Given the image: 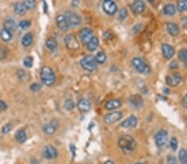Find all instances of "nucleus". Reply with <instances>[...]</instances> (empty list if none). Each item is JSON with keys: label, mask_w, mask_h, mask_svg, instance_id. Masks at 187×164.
<instances>
[{"label": "nucleus", "mask_w": 187, "mask_h": 164, "mask_svg": "<svg viewBox=\"0 0 187 164\" xmlns=\"http://www.w3.org/2000/svg\"><path fill=\"white\" fill-rule=\"evenodd\" d=\"M15 138L19 143H24L26 139H27V135L25 133L24 129H19L15 133Z\"/></svg>", "instance_id": "27"}, {"label": "nucleus", "mask_w": 187, "mask_h": 164, "mask_svg": "<svg viewBox=\"0 0 187 164\" xmlns=\"http://www.w3.org/2000/svg\"><path fill=\"white\" fill-rule=\"evenodd\" d=\"M95 58H96L97 64H103L106 61V60H107V56H106V54L103 51H99L96 54V56H95Z\"/></svg>", "instance_id": "30"}, {"label": "nucleus", "mask_w": 187, "mask_h": 164, "mask_svg": "<svg viewBox=\"0 0 187 164\" xmlns=\"http://www.w3.org/2000/svg\"><path fill=\"white\" fill-rule=\"evenodd\" d=\"M170 144H171V148L173 150V151H176L177 149V147H178V141L176 138H172L171 139V142H170Z\"/></svg>", "instance_id": "40"}, {"label": "nucleus", "mask_w": 187, "mask_h": 164, "mask_svg": "<svg viewBox=\"0 0 187 164\" xmlns=\"http://www.w3.org/2000/svg\"><path fill=\"white\" fill-rule=\"evenodd\" d=\"M64 107L67 110H72L75 107L74 102L71 100V99H67L64 102Z\"/></svg>", "instance_id": "33"}, {"label": "nucleus", "mask_w": 187, "mask_h": 164, "mask_svg": "<svg viewBox=\"0 0 187 164\" xmlns=\"http://www.w3.org/2000/svg\"><path fill=\"white\" fill-rule=\"evenodd\" d=\"M145 3L140 0H136L131 4V10L135 14H140L145 10Z\"/></svg>", "instance_id": "18"}, {"label": "nucleus", "mask_w": 187, "mask_h": 164, "mask_svg": "<svg viewBox=\"0 0 187 164\" xmlns=\"http://www.w3.org/2000/svg\"><path fill=\"white\" fill-rule=\"evenodd\" d=\"M129 103L134 109H140L143 105L144 101L140 95H133L129 99Z\"/></svg>", "instance_id": "12"}, {"label": "nucleus", "mask_w": 187, "mask_h": 164, "mask_svg": "<svg viewBox=\"0 0 187 164\" xmlns=\"http://www.w3.org/2000/svg\"><path fill=\"white\" fill-rule=\"evenodd\" d=\"M32 63H33V59H32V56H27L24 59L23 65L24 66H26L28 68H31L32 66Z\"/></svg>", "instance_id": "36"}, {"label": "nucleus", "mask_w": 187, "mask_h": 164, "mask_svg": "<svg viewBox=\"0 0 187 164\" xmlns=\"http://www.w3.org/2000/svg\"><path fill=\"white\" fill-rule=\"evenodd\" d=\"M41 89V85L37 83H33L32 85H31V90L32 91H37Z\"/></svg>", "instance_id": "42"}, {"label": "nucleus", "mask_w": 187, "mask_h": 164, "mask_svg": "<svg viewBox=\"0 0 187 164\" xmlns=\"http://www.w3.org/2000/svg\"><path fill=\"white\" fill-rule=\"evenodd\" d=\"M161 50H162L164 57L166 59H171L175 55V48L166 43L161 46Z\"/></svg>", "instance_id": "17"}, {"label": "nucleus", "mask_w": 187, "mask_h": 164, "mask_svg": "<svg viewBox=\"0 0 187 164\" xmlns=\"http://www.w3.org/2000/svg\"><path fill=\"white\" fill-rule=\"evenodd\" d=\"M87 49L90 51H96L97 49L99 46V40L97 37H93L91 38L90 41L88 42V43L87 44Z\"/></svg>", "instance_id": "24"}, {"label": "nucleus", "mask_w": 187, "mask_h": 164, "mask_svg": "<svg viewBox=\"0 0 187 164\" xmlns=\"http://www.w3.org/2000/svg\"><path fill=\"white\" fill-rule=\"evenodd\" d=\"M166 81L171 86H177L181 81V76L179 73H174L166 77Z\"/></svg>", "instance_id": "13"}, {"label": "nucleus", "mask_w": 187, "mask_h": 164, "mask_svg": "<svg viewBox=\"0 0 187 164\" xmlns=\"http://www.w3.org/2000/svg\"><path fill=\"white\" fill-rule=\"evenodd\" d=\"M179 59L181 61H185L187 60V50L186 49H181L178 53Z\"/></svg>", "instance_id": "34"}, {"label": "nucleus", "mask_w": 187, "mask_h": 164, "mask_svg": "<svg viewBox=\"0 0 187 164\" xmlns=\"http://www.w3.org/2000/svg\"><path fill=\"white\" fill-rule=\"evenodd\" d=\"M118 146L125 154H131L136 149V143L135 139L129 135H125L119 138Z\"/></svg>", "instance_id": "1"}, {"label": "nucleus", "mask_w": 187, "mask_h": 164, "mask_svg": "<svg viewBox=\"0 0 187 164\" xmlns=\"http://www.w3.org/2000/svg\"><path fill=\"white\" fill-rule=\"evenodd\" d=\"M135 164H142V163H141V162H137V163H135Z\"/></svg>", "instance_id": "49"}, {"label": "nucleus", "mask_w": 187, "mask_h": 164, "mask_svg": "<svg viewBox=\"0 0 187 164\" xmlns=\"http://www.w3.org/2000/svg\"><path fill=\"white\" fill-rule=\"evenodd\" d=\"M40 76L43 84L47 86H51L55 83V80H56L55 74H54L53 71L48 66H44L42 68Z\"/></svg>", "instance_id": "2"}, {"label": "nucleus", "mask_w": 187, "mask_h": 164, "mask_svg": "<svg viewBox=\"0 0 187 164\" xmlns=\"http://www.w3.org/2000/svg\"><path fill=\"white\" fill-rule=\"evenodd\" d=\"M121 105V101L119 99H114V100H110L107 101L105 105V107L108 110H113L119 108Z\"/></svg>", "instance_id": "20"}, {"label": "nucleus", "mask_w": 187, "mask_h": 164, "mask_svg": "<svg viewBox=\"0 0 187 164\" xmlns=\"http://www.w3.org/2000/svg\"><path fill=\"white\" fill-rule=\"evenodd\" d=\"M30 26H31V21L29 20H23L19 23V27L23 30L27 29Z\"/></svg>", "instance_id": "35"}, {"label": "nucleus", "mask_w": 187, "mask_h": 164, "mask_svg": "<svg viewBox=\"0 0 187 164\" xmlns=\"http://www.w3.org/2000/svg\"><path fill=\"white\" fill-rule=\"evenodd\" d=\"M14 12H15L18 15H20V16L24 15L25 13H27V10H28L23 2V3L19 2V3H15L14 6Z\"/></svg>", "instance_id": "21"}, {"label": "nucleus", "mask_w": 187, "mask_h": 164, "mask_svg": "<svg viewBox=\"0 0 187 164\" xmlns=\"http://www.w3.org/2000/svg\"><path fill=\"white\" fill-rule=\"evenodd\" d=\"M80 64L83 69L87 72H93L97 67V62L96 61V58H95V56H91V55L84 56L81 60Z\"/></svg>", "instance_id": "3"}, {"label": "nucleus", "mask_w": 187, "mask_h": 164, "mask_svg": "<svg viewBox=\"0 0 187 164\" xmlns=\"http://www.w3.org/2000/svg\"><path fill=\"white\" fill-rule=\"evenodd\" d=\"M46 46H47V47L49 49L52 51H54L57 50V43L54 39L53 38H49L46 41Z\"/></svg>", "instance_id": "29"}, {"label": "nucleus", "mask_w": 187, "mask_h": 164, "mask_svg": "<svg viewBox=\"0 0 187 164\" xmlns=\"http://www.w3.org/2000/svg\"><path fill=\"white\" fill-rule=\"evenodd\" d=\"M0 37L1 39L4 41V42H9L12 37H13V35H12V32H8V30L6 29H2L1 32H0Z\"/></svg>", "instance_id": "28"}, {"label": "nucleus", "mask_w": 187, "mask_h": 164, "mask_svg": "<svg viewBox=\"0 0 187 164\" xmlns=\"http://www.w3.org/2000/svg\"><path fill=\"white\" fill-rule=\"evenodd\" d=\"M32 41H33V36L31 32H28L27 34L24 35L22 38V44L25 47H28L32 44Z\"/></svg>", "instance_id": "25"}, {"label": "nucleus", "mask_w": 187, "mask_h": 164, "mask_svg": "<svg viewBox=\"0 0 187 164\" xmlns=\"http://www.w3.org/2000/svg\"><path fill=\"white\" fill-rule=\"evenodd\" d=\"M11 129H12V127H11L10 124H7V125H4L3 127V129H2V132H3V133H8L11 131Z\"/></svg>", "instance_id": "41"}, {"label": "nucleus", "mask_w": 187, "mask_h": 164, "mask_svg": "<svg viewBox=\"0 0 187 164\" xmlns=\"http://www.w3.org/2000/svg\"><path fill=\"white\" fill-rule=\"evenodd\" d=\"M78 108L83 113L88 112L91 109V103L86 99H81L78 102Z\"/></svg>", "instance_id": "19"}, {"label": "nucleus", "mask_w": 187, "mask_h": 164, "mask_svg": "<svg viewBox=\"0 0 187 164\" xmlns=\"http://www.w3.org/2000/svg\"><path fill=\"white\" fill-rule=\"evenodd\" d=\"M155 143L158 148H163L165 147L168 140V133L166 130H160L155 136Z\"/></svg>", "instance_id": "6"}, {"label": "nucleus", "mask_w": 187, "mask_h": 164, "mask_svg": "<svg viewBox=\"0 0 187 164\" xmlns=\"http://www.w3.org/2000/svg\"><path fill=\"white\" fill-rule=\"evenodd\" d=\"M121 118H122V113L121 112H112V113H109V114H107L105 115L104 121L106 124L111 125V124H113V123H116L118 120H120Z\"/></svg>", "instance_id": "10"}, {"label": "nucleus", "mask_w": 187, "mask_h": 164, "mask_svg": "<svg viewBox=\"0 0 187 164\" xmlns=\"http://www.w3.org/2000/svg\"><path fill=\"white\" fill-rule=\"evenodd\" d=\"M3 27H4V29L8 30V32H15L17 28H18V25H17L16 21L13 18H6L4 23H3Z\"/></svg>", "instance_id": "16"}, {"label": "nucleus", "mask_w": 187, "mask_h": 164, "mask_svg": "<svg viewBox=\"0 0 187 164\" xmlns=\"http://www.w3.org/2000/svg\"><path fill=\"white\" fill-rule=\"evenodd\" d=\"M183 105H184V106L185 108H187V95H185L184 97V99H183Z\"/></svg>", "instance_id": "46"}, {"label": "nucleus", "mask_w": 187, "mask_h": 164, "mask_svg": "<svg viewBox=\"0 0 187 164\" xmlns=\"http://www.w3.org/2000/svg\"><path fill=\"white\" fill-rule=\"evenodd\" d=\"M184 65H185V66H186L187 67V60L185 61H184Z\"/></svg>", "instance_id": "48"}, {"label": "nucleus", "mask_w": 187, "mask_h": 164, "mask_svg": "<svg viewBox=\"0 0 187 164\" xmlns=\"http://www.w3.org/2000/svg\"><path fill=\"white\" fill-rule=\"evenodd\" d=\"M167 162H168L169 164H176V158L173 156H168V158H167Z\"/></svg>", "instance_id": "44"}, {"label": "nucleus", "mask_w": 187, "mask_h": 164, "mask_svg": "<svg viewBox=\"0 0 187 164\" xmlns=\"http://www.w3.org/2000/svg\"><path fill=\"white\" fill-rule=\"evenodd\" d=\"M131 63H132L134 68L136 70V72H138L139 73L148 74L151 71L149 66H147V64L145 63V61L141 58H138V57L133 58L131 61Z\"/></svg>", "instance_id": "4"}, {"label": "nucleus", "mask_w": 187, "mask_h": 164, "mask_svg": "<svg viewBox=\"0 0 187 164\" xmlns=\"http://www.w3.org/2000/svg\"><path fill=\"white\" fill-rule=\"evenodd\" d=\"M170 67H171V69H176L177 67H178V64H177L176 61H172L170 65Z\"/></svg>", "instance_id": "45"}, {"label": "nucleus", "mask_w": 187, "mask_h": 164, "mask_svg": "<svg viewBox=\"0 0 187 164\" xmlns=\"http://www.w3.org/2000/svg\"><path fill=\"white\" fill-rule=\"evenodd\" d=\"M43 157L47 159H53L57 157V150L54 148L53 146L48 145L43 148Z\"/></svg>", "instance_id": "11"}, {"label": "nucleus", "mask_w": 187, "mask_h": 164, "mask_svg": "<svg viewBox=\"0 0 187 164\" xmlns=\"http://www.w3.org/2000/svg\"><path fill=\"white\" fill-rule=\"evenodd\" d=\"M126 17H127V10H126L125 8H121V9L120 10V13H119V18H119V20H120V21H124Z\"/></svg>", "instance_id": "39"}, {"label": "nucleus", "mask_w": 187, "mask_h": 164, "mask_svg": "<svg viewBox=\"0 0 187 164\" xmlns=\"http://www.w3.org/2000/svg\"><path fill=\"white\" fill-rule=\"evenodd\" d=\"M23 3L28 10V9H33L36 7V2L33 1V0H27V1H24Z\"/></svg>", "instance_id": "37"}, {"label": "nucleus", "mask_w": 187, "mask_h": 164, "mask_svg": "<svg viewBox=\"0 0 187 164\" xmlns=\"http://www.w3.org/2000/svg\"><path fill=\"white\" fill-rule=\"evenodd\" d=\"M65 44L70 50H77L79 47V42L73 34L67 35L65 37Z\"/></svg>", "instance_id": "8"}, {"label": "nucleus", "mask_w": 187, "mask_h": 164, "mask_svg": "<svg viewBox=\"0 0 187 164\" xmlns=\"http://www.w3.org/2000/svg\"><path fill=\"white\" fill-rule=\"evenodd\" d=\"M104 164H115V163H114V162H113L112 161H107V162H106Z\"/></svg>", "instance_id": "47"}, {"label": "nucleus", "mask_w": 187, "mask_h": 164, "mask_svg": "<svg viewBox=\"0 0 187 164\" xmlns=\"http://www.w3.org/2000/svg\"><path fill=\"white\" fill-rule=\"evenodd\" d=\"M102 8L108 15H114L117 12V6L112 0H106L102 3Z\"/></svg>", "instance_id": "7"}, {"label": "nucleus", "mask_w": 187, "mask_h": 164, "mask_svg": "<svg viewBox=\"0 0 187 164\" xmlns=\"http://www.w3.org/2000/svg\"><path fill=\"white\" fill-rule=\"evenodd\" d=\"M136 125H137V119L134 115H131L128 117L126 120L121 122V126L124 129H132V128L136 127Z\"/></svg>", "instance_id": "15"}, {"label": "nucleus", "mask_w": 187, "mask_h": 164, "mask_svg": "<svg viewBox=\"0 0 187 164\" xmlns=\"http://www.w3.org/2000/svg\"><path fill=\"white\" fill-rule=\"evenodd\" d=\"M8 108V105H7V104L3 100H0V112L4 111L6 110Z\"/></svg>", "instance_id": "43"}, {"label": "nucleus", "mask_w": 187, "mask_h": 164, "mask_svg": "<svg viewBox=\"0 0 187 164\" xmlns=\"http://www.w3.org/2000/svg\"><path fill=\"white\" fill-rule=\"evenodd\" d=\"M57 129V125H54L53 123H50L48 125H43V130L44 133L48 135H52L54 133L56 132Z\"/></svg>", "instance_id": "23"}, {"label": "nucleus", "mask_w": 187, "mask_h": 164, "mask_svg": "<svg viewBox=\"0 0 187 164\" xmlns=\"http://www.w3.org/2000/svg\"><path fill=\"white\" fill-rule=\"evenodd\" d=\"M177 9L180 12H184L187 10V0H181L177 3Z\"/></svg>", "instance_id": "32"}, {"label": "nucleus", "mask_w": 187, "mask_h": 164, "mask_svg": "<svg viewBox=\"0 0 187 164\" xmlns=\"http://www.w3.org/2000/svg\"><path fill=\"white\" fill-rule=\"evenodd\" d=\"M79 37L83 43H88L90 40L93 37V31L89 27H83L79 32Z\"/></svg>", "instance_id": "9"}, {"label": "nucleus", "mask_w": 187, "mask_h": 164, "mask_svg": "<svg viewBox=\"0 0 187 164\" xmlns=\"http://www.w3.org/2000/svg\"><path fill=\"white\" fill-rule=\"evenodd\" d=\"M176 13V7L172 4V3H168L164 7V13L168 15V16H173Z\"/></svg>", "instance_id": "26"}, {"label": "nucleus", "mask_w": 187, "mask_h": 164, "mask_svg": "<svg viewBox=\"0 0 187 164\" xmlns=\"http://www.w3.org/2000/svg\"><path fill=\"white\" fill-rule=\"evenodd\" d=\"M8 56V50L5 47H0V61L5 59Z\"/></svg>", "instance_id": "38"}, {"label": "nucleus", "mask_w": 187, "mask_h": 164, "mask_svg": "<svg viewBox=\"0 0 187 164\" xmlns=\"http://www.w3.org/2000/svg\"><path fill=\"white\" fill-rule=\"evenodd\" d=\"M56 23L57 27L62 31H63V32H67L68 28H69V25L67 23L64 15H58L57 17Z\"/></svg>", "instance_id": "14"}, {"label": "nucleus", "mask_w": 187, "mask_h": 164, "mask_svg": "<svg viewBox=\"0 0 187 164\" xmlns=\"http://www.w3.org/2000/svg\"><path fill=\"white\" fill-rule=\"evenodd\" d=\"M65 18L67 20L68 25L71 27H73L80 25L81 22H82L80 16L76 13H73V12H71V11L66 12V13H65Z\"/></svg>", "instance_id": "5"}, {"label": "nucleus", "mask_w": 187, "mask_h": 164, "mask_svg": "<svg viewBox=\"0 0 187 164\" xmlns=\"http://www.w3.org/2000/svg\"><path fill=\"white\" fill-rule=\"evenodd\" d=\"M166 27H167V31H168V32L171 36H177V35L179 34L180 29L177 24L173 23H170L167 24Z\"/></svg>", "instance_id": "22"}, {"label": "nucleus", "mask_w": 187, "mask_h": 164, "mask_svg": "<svg viewBox=\"0 0 187 164\" xmlns=\"http://www.w3.org/2000/svg\"><path fill=\"white\" fill-rule=\"evenodd\" d=\"M179 160L181 164H187V153L185 149H181L179 152Z\"/></svg>", "instance_id": "31"}]
</instances>
